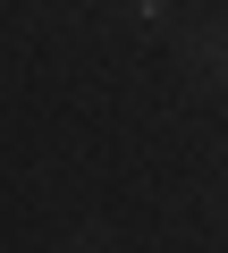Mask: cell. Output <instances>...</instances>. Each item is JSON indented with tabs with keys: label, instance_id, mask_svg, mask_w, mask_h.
I'll use <instances>...</instances> for the list:
<instances>
[{
	"label": "cell",
	"instance_id": "cell-1",
	"mask_svg": "<svg viewBox=\"0 0 228 253\" xmlns=\"http://www.w3.org/2000/svg\"><path fill=\"white\" fill-rule=\"evenodd\" d=\"M186 59H194L203 84H228V17H203V26L186 34Z\"/></svg>",
	"mask_w": 228,
	"mask_h": 253
},
{
	"label": "cell",
	"instance_id": "cell-2",
	"mask_svg": "<svg viewBox=\"0 0 228 253\" xmlns=\"http://www.w3.org/2000/svg\"><path fill=\"white\" fill-rule=\"evenodd\" d=\"M127 9H136V17H169V0H127Z\"/></svg>",
	"mask_w": 228,
	"mask_h": 253
}]
</instances>
